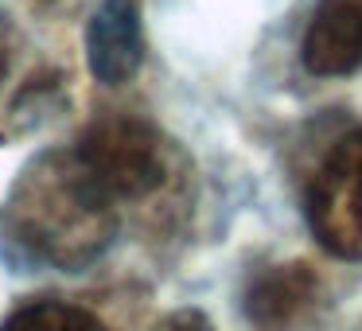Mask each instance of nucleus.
<instances>
[{
  "label": "nucleus",
  "mask_w": 362,
  "mask_h": 331,
  "mask_svg": "<svg viewBox=\"0 0 362 331\" xmlns=\"http://www.w3.org/2000/svg\"><path fill=\"white\" fill-rule=\"evenodd\" d=\"M12 242L51 265H86L113 238V199L94 183L78 152L43 156L24 172L4 211Z\"/></svg>",
  "instance_id": "nucleus-1"
},
{
  "label": "nucleus",
  "mask_w": 362,
  "mask_h": 331,
  "mask_svg": "<svg viewBox=\"0 0 362 331\" xmlns=\"http://www.w3.org/2000/svg\"><path fill=\"white\" fill-rule=\"evenodd\" d=\"M74 152L110 199L148 195L168 175L164 141L136 117H105L90 125Z\"/></svg>",
  "instance_id": "nucleus-2"
},
{
  "label": "nucleus",
  "mask_w": 362,
  "mask_h": 331,
  "mask_svg": "<svg viewBox=\"0 0 362 331\" xmlns=\"http://www.w3.org/2000/svg\"><path fill=\"white\" fill-rule=\"evenodd\" d=\"M312 226L327 250L362 257V133L346 137L312 187Z\"/></svg>",
  "instance_id": "nucleus-3"
},
{
  "label": "nucleus",
  "mask_w": 362,
  "mask_h": 331,
  "mask_svg": "<svg viewBox=\"0 0 362 331\" xmlns=\"http://www.w3.org/2000/svg\"><path fill=\"white\" fill-rule=\"evenodd\" d=\"M312 74H351L362 66V0H320L304 35Z\"/></svg>",
  "instance_id": "nucleus-4"
},
{
  "label": "nucleus",
  "mask_w": 362,
  "mask_h": 331,
  "mask_svg": "<svg viewBox=\"0 0 362 331\" xmlns=\"http://www.w3.org/2000/svg\"><path fill=\"white\" fill-rule=\"evenodd\" d=\"M86 51H90V71L102 82L133 79L144 59V35H141V12L136 0H102L86 32Z\"/></svg>",
  "instance_id": "nucleus-5"
},
{
  "label": "nucleus",
  "mask_w": 362,
  "mask_h": 331,
  "mask_svg": "<svg viewBox=\"0 0 362 331\" xmlns=\"http://www.w3.org/2000/svg\"><path fill=\"white\" fill-rule=\"evenodd\" d=\"M320 292L312 265L292 261V265H276L265 269L257 281L245 289V312L257 327H284L292 323Z\"/></svg>",
  "instance_id": "nucleus-6"
},
{
  "label": "nucleus",
  "mask_w": 362,
  "mask_h": 331,
  "mask_svg": "<svg viewBox=\"0 0 362 331\" xmlns=\"http://www.w3.org/2000/svg\"><path fill=\"white\" fill-rule=\"evenodd\" d=\"M0 331H105L94 315L78 312L66 304H32L24 312H16Z\"/></svg>",
  "instance_id": "nucleus-7"
},
{
  "label": "nucleus",
  "mask_w": 362,
  "mask_h": 331,
  "mask_svg": "<svg viewBox=\"0 0 362 331\" xmlns=\"http://www.w3.org/2000/svg\"><path fill=\"white\" fill-rule=\"evenodd\" d=\"M152 331H214V327H211V320H206V315L183 308V312H175V315H164V320H160Z\"/></svg>",
  "instance_id": "nucleus-8"
},
{
  "label": "nucleus",
  "mask_w": 362,
  "mask_h": 331,
  "mask_svg": "<svg viewBox=\"0 0 362 331\" xmlns=\"http://www.w3.org/2000/svg\"><path fill=\"white\" fill-rule=\"evenodd\" d=\"M0 71H4V59H0Z\"/></svg>",
  "instance_id": "nucleus-9"
}]
</instances>
